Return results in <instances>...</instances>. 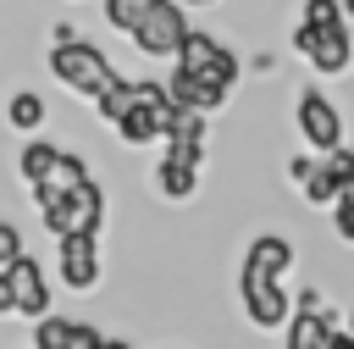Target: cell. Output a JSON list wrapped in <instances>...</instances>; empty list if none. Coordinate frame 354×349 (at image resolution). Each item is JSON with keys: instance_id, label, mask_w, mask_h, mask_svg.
I'll use <instances>...</instances> for the list:
<instances>
[{"instance_id": "32", "label": "cell", "mask_w": 354, "mask_h": 349, "mask_svg": "<svg viewBox=\"0 0 354 349\" xmlns=\"http://www.w3.org/2000/svg\"><path fill=\"white\" fill-rule=\"evenodd\" d=\"M343 11H348V22H354V0H343Z\"/></svg>"}, {"instance_id": "30", "label": "cell", "mask_w": 354, "mask_h": 349, "mask_svg": "<svg viewBox=\"0 0 354 349\" xmlns=\"http://www.w3.org/2000/svg\"><path fill=\"white\" fill-rule=\"evenodd\" d=\"M177 6H188V11H210V6H221V0H177Z\"/></svg>"}, {"instance_id": "26", "label": "cell", "mask_w": 354, "mask_h": 349, "mask_svg": "<svg viewBox=\"0 0 354 349\" xmlns=\"http://www.w3.org/2000/svg\"><path fill=\"white\" fill-rule=\"evenodd\" d=\"M0 316H17V283L6 266H0Z\"/></svg>"}, {"instance_id": "17", "label": "cell", "mask_w": 354, "mask_h": 349, "mask_svg": "<svg viewBox=\"0 0 354 349\" xmlns=\"http://www.w3.org/2000/svg\"><path fill=\"white\" fill-rule=\"evenodd\" d=\"M83 177H94V172H88V161H83L77 150H61V155H55V166H50V172H44V177H39V183H33L28 194H33V205H50L55 194L77 188Z\"/></svg>"}, {"instance_id": "28", "label": "cell", "mask_w": 354, "mask_h": 349, "mask_svg": "<svg viewBox=\"0 0 354 349\" xmlns=\"http://www.w3.org/2000/svg\"><path fill=\"white\" fill-rule=\"evenodd\" d=\"M326 349H354V332H348V327H332V338H326Z\"/></svg>"}, {"instance_id": "1", "label": "cell", "mask_w": 354, "mask_h": 349, "mask_svg": "<svg viewBox=\"0 0 354 349\" xmlns=\"http://www.w3.org/2000/svg\"><path fill=\"white\" fill-rule=\"evenodd\" d=\"M171 89H166V78H133V105L122 111V122L111 127L127 150H149V144H160L166 138V127H171Z\"/></svg>"}, {"instance_id": "9", "label": "cell", "mask_w": 354, "mask_h": 349, "mask_svg": "<svg viewBox=\"0 0 354 349\" xmlns=\"http://www.w3.org/2000/svg\"><path fill=\"white\" fill-rule=\"evenodd\" d=\"M238 299H243V316H249L260 332H277V327H288V316H293L288 277H238Z\"/></svg>"}, {"instance_id": "21", "label": "cell", "mask_w": 354, "mask_h": 349, "mask_svg": "<svg viewBox=\"0 0 354 349\" xmlns=\"http://www.w3.org/2000/svg\"><path fill=\"white\" fill-rule=\"evenodd\" d=\"M299 194H304V205H315V211H332V199H337V183H332V172L321 166V155H315L310 177L299 183Z\"/></svg>"}, {"instance_id": "7", "label": "cell", "mask_w": 354, "mask_h": 349, "mask_svg": "<svg viewBox=\"0 0 354 349\" xmlns=\"http://www.w3.org/2000/svg\"><path fill=\"white\" fill-rule=\"evenodd\" d=\"M293 127H299V138L315 150V155H326V150H337L343 144V111H337V100L326 94V89H299L293 94Z\"/></svg>"}, {"instance_id": "22", "label": "cell", "mask_w": 354, "mask_h": 349, "mask_svg": "<svg viewBox=\"0 0 354 349\" xmlns=\"http://www.w3.org/2000/svg\"><path fill=\"white\" fill-rule=\"evenodd\" d=\"M144 6H149V0H100V17H105L116 33H133V22L144 17Z\"/></svg>"}, {"instance_id": "15", "label": "cell", "mask_w": 354, "mask_h": 349, "mask_svg": "<svg viewBox=\"0 0 354 349\" xmlns=\"http://www.w3.org/2000/svg\"><path fill=\"white\" fill-rule=\"evenodd\" d=\"M105 332H94L88 321L72 316H39L33 321V349H100Z\"/></svg>"}, {"instance_id": "27", "label": "cell", "mask_w": 354, "mask_h": 349, "mask_svg": "<svg viewBox=\"0 0 354 349\" xmlns=\"http://www.w3.org/2000/svg\"><path fill=\"white\" fill-rule=\"evenodd\" d=\"M310 166H315V155H288V177H293V183H304Z\"/></svg>"}, {"instance_id": "4", "label": "cell", "mask_w": 354, "mask_h": 349, "mask_svg": "<svg viewBox=\"0 0 354 349\" xmlns=\"http://www.w3.org/2000/svg\"><path fill=\"white\" fill-rule=\"evenodd\" d=\"M105 216H111V199H105V188H100L94 177H83L77 188H66V194H55L50 205H39V222H44V233H55V238H66V233H100Z\"/></svg>"}, {"instance_id": "33", "label": "cell", "mask_w": 354, "mask_h": 349, "mask_svg": "<svg viewBox=\"0 0 354 349\" xmlns=\"http://www.w3.org/2000/svg\"><path fill=\"white\" fill-rule=\"evenodd\" d=\"M343 327H348V332H354V310H348V321H343Z\"/></svg>"}, {"instance_id": "18", "label": "cell", "mask_w": 354, "mask_h": 349, "mask_svg": "<svg viewBox=\"0 0 354 349\" xmlns=\"http://www.w3.org/2000/svg\"><path fill=\"white\" fill-rule=\"evenodd\" d=\"M44 116H50V105H44L39 89H11V94H6V127H11V133L33 138V133L44 127Z\"/></svg>"}, {"instance_id": "31", "label": "cell", "mask_w": 354, "mask_h": 349, "mask_svg": "<svg viewBox=\"0 0 354 349\" xmlns=\"http://www.w3.org/2000/svg\"><path fill=\"white\" fill-rule=\"evenodd\" d=\"M100 349H133L127 338H100Z\"/></svg>"}, {"instance_id": "25", "label": "cell", "mask_w": 354, "mask_h": 349, "mask_svg": "<svg viewBox=\"0 0 354 349\" xmlns=\"http://www.w3.org/2000/svg\"><path fill=\"white\" fill-rule=\"evenodd\" d=\"M22 255H28L22 227H17V222H0V266H11V260H22Z\"/></svg>"}, {"instance_id": "5", "label": "cell", "mask_w": 354, "mask_h": 349, "mask_svg": "<svg viewBox=\"0 0 354 349\" xmlns=\"http://www.w3.org/2000/svg\"><path fill=\"white\" fill-rule=\"evenodd\" d=\"M188 28H194V22H188V6H177V0H149L127 39H133V50H138L144 61H177Z\"/></svg>"}, {"instance_id": "14", "label": "cell", "mask_w": 354, "mask_h": 349, "mask_svg": "<svg viewBox=\"0 0 354 349\" xmlns=\"http://www.w3.org/2000/svg\"><path fill=\"white\" fill-rule=\"evenodd\" d=\"M6 271H11V283H17V316H28V321L50 316V277H44V266H39L33 255H22V260H11Z\"/></svg>"}, {"instance_id": "20", "label": "cell", "mask_w": 354, "mask_h": 349, "mask_svg": "<svg viewBox=\"0 0 354 349\" xmlns=\"http://www.w3.org/2000/svg\"><path fill=\"white\" fill-rule=\"evenodd\" d=\"M88 105H94V116H100L105 127H116V122H122V111L133 105V78H122V72H111V78L100 83V94H94Z\"/></svg>"}, {"instance_id": "6", "label": "cell", "mask_w": 354, "mask_h": 349, "mask_svg": "<svg viewBox=\"0 0 354 349\" xmlns=\"http://www.w3.org/2000/svg\"><path fill=\"white\" fill-rule=\"evenodd\" d=\"M171 66H183V72H194V78H216V83H227V89L243 83V55H238L232 44H221L216 33H205V28H188V39H183V50H177Z\"/></svg>"}, {"instance_id": "8", "label": "cell", "mask_w": 354, "mask_h": 349, "mask_svg": "<svg viewBox=\"0 0 354 349\" xmlns=\"http://www.w3.org/2000/svg\"><path fill=\"white\" fill-rule=\"evenodd\" d=\"M55 266H61V283L72 294H94L100 288V271H105L100 233H66V238H55Z\"/></svg>"}, {"instance_id": "3", "label": "cell", "mask_w": 354, "mask_h": 349, "mask_svg": "<svg viewBox=\"0 0 354 349\" xmlns=\"http://www.w3.org/2000/svg\"><path fill=\"white\" fill-rule=\"evenodd\" d=\"M44 66H50V78L66 89V94H83V100H94L100 94V83L116 72V61L94 44V39H66V44H50V55H44Z\"/></svg>"}, {"instance_id": "11", "label": "cell", "mask_w": 354, "mask_h": 349, "mask_svg": "<svg viewBox=\"0 0 354 349\" xmlns=\"http://www.w3.org/2000/svg\"><path fill=\"white\" fill-rule=\"evenodd\" d=\"M293 260H299L293 238H282V233H254V238L243 244L238 277H288V271H293Z\"/></svg>"}, {"instance_id": "13", "label": "cell", "mask_w": 354, "mask_h": 349, "mask_svg": "<svg viewBox=\"0 0 354 349\" xmlns=\"http://www.w3.org/2000/svg\"><path fill=\"white\" fill-rule=\"evenodd\" d=\"M199 172H205V161H188V155L160 150V161H155L149 183H155V194H160V199L183 205V199H194V194H199Z\"/></svg>"}, {"instance_id": "10", "label": "cell", "mask_w": 354, "mask_h": 349, "mask_svg": "<svg viewBox=\"0 0 354 349\" xmlns=\"http://www.w3.org/2000/svg\"><path fill=\"white\" fill-rule=\"evenodd\" d=\"M332 327H337V316L326 310L321 288H299V294H293V316H288V338H282V349H326Z\"/></svg>"}, {"instance_id": "19", "label": "cell", "mask_w": 354, "mask_h": 349, "mask_svg": "<svg viewBox=\"0 0 354 349\" xmlns=\"http://www.w3.org/2000/svg\"><path fill=\"white\" fill-rule=\"evenodd\" d=\"M61 150H66V144H55V138H39V133H33V138H22V150H17V177L33 188V183H39L50 166H55V155H61Z\"/></svg>"}, {"instance_id": "29", "label": "cell", "mask_w": 354, "mask_h": 349, "mask_svg": "<svg viewBox=\"0 0 354 349\" xmlns=\"http://www.w3.org/2000/svg\"><path fill=\"white\" fill-rule=\"evenodd\" d=\"M66 39H77V28H72V22H55V28H50V44H66Z\"/></svg>"}, {"instance_id": "12", "label": "cell", "mask_w": 354, "mask_h": 349, "mask_svg": "<svg viewBox=\"0 0 354 349\" xmlns=\"http://www.w3.org/2000/svg\"><path fill=\"white\" fill-rule=\"evenodd\" d=\"M166 89H171V105H183V111H205V116H216V111L232 100L227 83H216V78H194V72H183V66H166Z\"/></svg>"}, {"instance_id": "23", "label": "cell", "mask_w": 354, "mask_h": 349, "mask_svg": "<svg viewBox=\"0 0 354 349\" xmlns=\"http://www.w3.org/2000/svg\"><path fill=\"white\" fill-rule=\"evenodd\" d=\"M332 233H337L343 244H354V183L332 199Z\"/></svg>"}, {"instance_id": "24", "label": "cell", "mask_w": 354, "mask_h": 349, "mask_svg": "<svg viewBox=\"0 0 354 349\" xmlns=\"http://www.w3.org/2000/svg\"><path fill=\"white\" fill-rule=\"evenodd\" d=\"M299 17H304V22H348L343 0H304V6H299Z\"/></svg>"}, {"instance_id": "16", "label": "cell", "mask_w": 354, "mask_h": 349, "mask_svg": "<svg viewBox=\"0 0 354 349\" xmlns=\"http://www.w3.org/2000/svg\"><path fill=\"white\" fill-rule=\"evenodd\" d=\"M205 144H210V116L177 105V111H171V127H166V138H160V150L188 155V161H205Z\"/></svg>"}, {"instance_id": "2", "label": "cell", "mask_w": 354, "mask_h": 349, "mask_svg": "<svg viewBox=\"0 0 354 349\" xmlns=\"http://www.w3.org/2000/svg\"><path fill=\"white\" fill-rule=\"evenodd\" d=\"M288 44H293V55H304L310 61V72H321V78H343L348 66H354V22H293V33H288Z\"/></svg>"}]
</instances>
